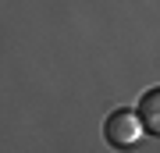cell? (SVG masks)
Wrapping results in <instances>:
<instances>
[{
    "label": "cell",
    "instance_id": "obj_2",
    "mask_svg": "<svg viewBox=\"0 0 160 153\" xmlns=\"http://www.w3.org/2000/svg\"><path fill=\"white\" fill-rule=\"evenodd\" d=\"M153 103H157V89H149L146 96H142V103H139V107H142V110H139V121H146L142 128H153V125H157V118H153L157 107H153Z\"/></svg>",
    "mask_w": 160,
    "mask_h": 153
},
{
    "label": "cell",
    "instance_id": "obj_1",
    "mask_svg": "<svg viewBox=\"0 0 160 153\" xmlns=\"http://www.w3.org/2000/svg\"><path fill=\"white\" fill-rule=\"evenodd\" d=\"M103 139H107L114 150H132L139 139H142V121H139V114L128 110V107L110 110L107 121H103Z\"/></svg>",
    "mask_w": 160,
    "mask_h": 153
}]
</instances>
